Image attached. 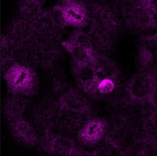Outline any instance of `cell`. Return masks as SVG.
I'll return each instance as SVG.
<instances>
[{
	"instance_id": "8",
	"label": "cell",
	"mask_w": 157,
	"mask_h": 156,
	"mask_svg": "<svg viewBox=\"0 0 157 156\" xmlns=\"http://www.w3.org/2000/svg\"><path fill=\"white\" fill-rule=\"evenodd\" d=\"M59 108L66 111L78 112L87 114L89 113L90 106L83 95L76 90H71L66 92L60 98Z\"/></svg>"
},
{
	"instance_id": "15",
	"label": "cell",
	"mask_w": 157,
	"mask_h": 156,
	"mask_svg": "<svg viewBox=\"0 0 157 156\" xmlns=\"http://www.w3.org/2000/svg\"><path fill=\"white\" fill-rule=\"evenodd\" d=\"M139 70H156V56L152 47L140 42L137 54Z\"/></svg>"
},
{
	"instance_id": "5",
	"label": "cell",
	"mask_w": 157,
	"mask_h": 156,
	"mask_svg": "<svg viewBox=\"0 0 157 156\" xmlns=\"http://www.w3.org/2000/svg\"><path fill=\"white\" fill-rule=\"evenodd\" d=\"M157 153V136L156 134L137 131L127 142L124 155L150 156Z\"/></svg>"
},
{
	"instance_id": "12",
	"label": "cell",
	"mask_w": 157,
	"mask_h": 156,
	"mask_svg": "<svg viewBox=\"0 0 157 156\" xmlns=\"http://www.w3.org/2000/svg\"><path fill=\"white\" fill-rule=\"evenodd\" d=\"M8 83L14 86L17 91H26L34 84L32 73L24 66H17L10 70L8 73Z\"/></svg>"
},
{
	"instance_id": "2",
	"label": "cell",
	"mask_w": 157,
	"mask_h": 156,
	"mask_svg": "<svg viewBox=\"0 0 157 156\" xmlns=\"http://www.w3.org/2000/svg\"><path fill=\"white\" fill-rule=\"evenodd\" d=\"M125 93L128 102L133 104L157 106L156 70L137 71L127 82Z\"/></svg>"
},
{
	"instance_id": "4",
	"label": "cell",
	"mask_w": 157,
	"mask_h": 156,
	"mask_svg": "<svg viewBox=\"0 0 157 156\" xmlns=\"http://www.w3.org/2000/svg\"><path fill=\"white\" fill-rule=\"evenodd\" d=\"M93 23L101 26L117 37L123 29V19L120 12L107 4L93 6Z\"/></svg>"
},
{
	"instance_id": "1",
	"label": "cell",
	"mask_w": 157,
	"mask_h": 156,
	"mask_svg": "<svg viewBox=\"0 0 157 156\" xmlns=\"http://www.w3.org/2000/svg\"><path fill=\"white\" fill-rule=\"evenodd\" d=\"M119 12L124 23L135 31H147L157 26V2L154 0L123 1Z\"/></svg>"
},
{
	"instance_id": "14",
	"label": "cell",
	"mask_w": 157,
	"mask_h": 156,
	"mask_svg": "<svg viewBox=\"0 0 157 156\" xmlns=\"http://www.w3.org/2000/svg\"><path fill=\"white\" fill-rule=\"evenodd\" d=\"M137 123L140 131L156 134L157 131V106H142L139 112Z\"/></svg>"
},
{
	"instance_id": "13",
	"label": "cell",
	"mask_w": 157,
	"mask_h": 156,
	"mask_svg": "<svg viewBox=\"0 0 157 156\" xmlns=\"http://www.w3.org/2000/svg\"><path fill=\"white\" fill-rule=\"evenodd\" d=\"M48 150L54 155H78V149L71 139L59 135H50L48 140Z\"/></svg>"
},
{
	"instance_id": "6",
	"label": "cell",
	"mask_w": 157,
	"mask_h": 156,
	"mask_svg": "<svg viewBox=\"0 0 157 156\" xmlns=\"http://www.w3.org/2000/svg\"><path fill=\"white\" fill-rule=\"evenodd\" d=\"M107 130L106 120L101 118H91L80 127L78 132V139L84 145H95L104 139Z\"/></svg>"
},
{
	"instance_id": "10",
	"label": "cell",
	"mask_w": 157,
	"mask_h": 156,
	"mask_svg": "<svg viewBox=\"0 0 157 156\" xmlns=\"http://www.w3.org/2000/svg\"><path fill=\"white\" fill-rule=\"evenodd\" d=\"M76 78L78 85L85 91L90 94L98 92L99 80L92 64H76Z\"/></svg>"
},
{
	"instance_id": "16",
	"label": "cell",
	"mask_w": 157,
	"mask_h": 156,
	"mask_svg": "<svg viewBox=\"0 0 157 156\" xmlns=\"http://www.w3.org/2000/svg\"><path fill=\"white\" fill-rule=\"evenodd\" d=\"M117 88V81L110 79L101 80L98 86V92L103 95H109L112 94Z\"/></svg>"
},
{
	"instance_id": "9",
	"label": "cell",
	"mask_w": 157,
	"mask_h": 156,
	"mask_svg": "<svg viewBox=\"0 0 157 156\" xmlns=\"http://www.w3.org/2000/svg\"><path fill=\"white\" fill-rule=\"evenodd\" d=\"M92 47L99 50H110L114 44L115 36L101 26L93 23L87 33Z\"/></svg>"
},
{
	"instance_id": "11",
	"label": "cell",
	"mask_w": 157,
	"mask_h": 156,
	"mask_svg": "<svg viewBox=\"0 0 157 156\" xmlns=\"http://www.w3.org/2000/svg\"><path fill=\"white\" fill-rule=\"evenodd\" d=\"M92 65L95 69L99 82L105 79L117 81L120 72L117 64L112 59L96 54Z\"/></svg>"
},
{
	"instance_id": "7",
	"label": "cell",
	"mask_w": 157,
	"mask_h": 156,
	"mask_svg": "<svg viewBox=\"0 0 157 156\" xmlns=\"http://www.w3.org/2000/svg\"><path fill=\"white\" fill-rule=\"evenodd\" d=\"M60 12L63 21L68 26H84L87 22L88 12L83 4L76 1H66L60 6Z\"/></svg>"
},
{
	"instance_id": "3",
	"label": "cell",
	"mask_w": 157,
	"mask_h": 156,
	"mask_svg": "<svg viewBox=\"0 0 157 156\" xmlns=\"http://www.w3.org/2000/svg\"><path fill=\"white\" fill-rule=\"evenodd\" d=\"M108 122L106 137L117 140L127 145V142L137 131V120L131 114L121 112L112 116Z\"/></svg>"
}]
</instances>
